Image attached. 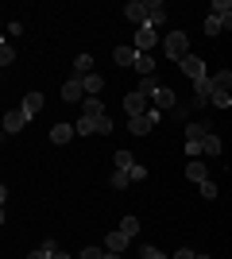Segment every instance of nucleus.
Returning a JSON list of instances; mask_svg holds the SVG:
<instances>
[{"mask_svg":"<svg viewBox=\"0 0 232 259\" xmlns=\"http://www.w3.org/2000/svg\"><path fill=\"white\" fill-rule=\"evenodd\" d=\"M163 54L170 58V62H182V58L190 54V39H186V31H170V35H166V39H163Z\"/></svg>","mask_w":232,"mask_h":259,"instance_id":"f257e3e1","label":"nucleus"},{"mask_svg":"<svg viewBox=\"0 0 232 259\" xmlns=\"http://www.w3.org/2000/svg\"><path fill=\"white\" fill-rule=\"evenodd\" d=\"M159 120H163V112H159V108H151V112H144V116H132V120H128V132H132V136H147Z\"/></svg>","mask_w":232,"mask_h":259,"instance_id":"f03ea898","label":"nucleus"},{"mask_svg":"<svg viewBox=\"0 0 232 259\" xmlns=\"http://www.w3.org/2000/svg\"><path fill=\"white\" fill-rule=\"evenodd\" d=\"M155 43H159V27H151V23L135 27V51H140V54H151Z\"/></svg>","mask_w":232,"mask_h":259,"instance_id":"7ed1b4c3","label":"nucleus"},{"mask_svg":"<svg viewBox=\"0 0 232 259\" xmlns=\"http://www.w3.org/2000/svg\"><path fill=\"white\" fill-rule=\"evenodd\" d=\"M124 112H128V120L132 116H144V112H151V101L135 89V93H124Z\"/></svg>","mask_w":232,"mask_h":259,"instance_id":"20e7f679","label":"nucleus"},{"mask_svg":"<svg viewBox=\"0 0 232 259\" xmlns=\"http://www.w3.org/2000/svg\"><path fill=\"white\" fill-rule=\"evenodd\" d=\"M178 70H182L190 81H201V77H209V74H205V58H198V54H186V58L178 62Z\"/></svg>","mask_w":232,"mask_h":259,"instance_id":"39448f33","label":"nucleus"},{"mask_svg":"<svg viewBox=\"0 0 232 259\" xmlns=\"http://www.w3.org/2000/svg\"><path fill=\"white\" fill-rule=\"evenodd\" d=\"M85 97L89 93H85V81H81V77H70L66 85H62V101H66V105H81Z\"/></svg>","mask_w":232,"mask_h":259,"instance_id":"423d86ee","label":"nucleus"},{"mask_svg":"<svg viewBox=\"0 0 232 259\" xmlns=\"http://www.w3.org/2000/svg\"><path fill=\"white\" fill-rule=\"evenodd\" d=\"M27 128V112L23 108H8L4 112V136H16V132Z\"/></svg>","mask_w":232,"mask_h":259,"instance_id":"0eeeda50","label":"nucleus"},{"mask_svg":"<svg viewBox=\"0 0 232 259\" xmlns=\"http://www.w3.org/2000/svg\"><path fill=\"white\" fill-rule=\"evenodd\" d=\"M147 101H151V105L159 108V112H163V108H178V97H174V89H170V85H159V89H155V93H151Z\"/></svg>","mask_w":232,"mask_h":259,"instance_id":"6e6552de","label":"nucleus"},{"mask_svg":"<svg viewBox=\"0 0 232 259\" xmlns=\"http://www.w3.org/2000/svg\"><path fill=\"white\" fill-rule=\"evenodd\" d=\"M124 16H128V20H132L135 27H144V23H147V0H128Z\"/></svg>","mask_w":232,"mask_h":259,"instance_id":"1a4fd4ad","label":"nucleus"},{"mask_svg":"<svg viewBox=\"0 0 232 259\" xmlns=\"http://www.w3.org/2000/svg\"><path fill=\"white\" fill-rule=\"evenodd\" d=\"M166 16H170V12H166L163 0H147V23H151V27H163Z\"/></svg>","mask_w":232,"mask_h":259,"instance_id":"9d476101","label":"nucleus"},{"mask_svg":"<svg viewBox=\"0 0 232 259\" xmlns=\"http://www.w3.org/2000/svg\"><path fill=\"white\" fill-rule=\"evenodd\" d=\"M186 178H190V182H209V166H205V162H201V159H190V166H186Z\"/></svg>","mask_w":232,"mask_h":259,"instance_id":"9b49d317","label":"nucleus"},{"mask_svg":"<svg viewBox=\"0 0 232 259\" xmlns=\"http://www.w3.org/2000/svg\"><path fill=\"white\" fill-rule=\"evenodd\" d=\"M43 105H47V101H43V93H27V97L20 101V108L27 112V120H31V116H39V112H43Z\"/></svg>","mask_w":232,"mask_h":259,"instance_id":"f8f14e48","label":"nucleus"},{"mask_svg":"<svg viewBox=\"0 0 232 259\" xmlns=\"http://www.w3.org/2000/svg\"><path fill=\"white\" fill-rule=\"evenodd\" d=\"M128 240H132V236H124L120 228H112L109 236H105V251H116V255H120V251L128 248Z\"/></svg>","mask_w":232,"mask_h":259,"instance_id":"ddd939ff","label":"nucleus"},{"mask_svg":"<svg viewBox=\"0 0 232 259\" xmlns=\"http://www.w3.org/2000/svg\"><path fill=\"white\" fill-rule=\"evenodd\" d=\"M135 58H140L135 47H116V51H112V62L116 66H135Z\"/></svg>","mask_w":232,"mask_h":259,"instance_id":"4468645a","label":"nucleus"},{"mask_svg":"<svg viewBox=\"0 0 232 259\" xmlns=\"http://www.w3.org/2000/svg\"><path fill=\"white\" fill-rule=\"evenodd\" d=\"M74 136H77L74 124H55V128H51V143H70Z\"/></svg>","mask_w":232,"mask_h":259,"instance_id":"2eb2a0df","label":"nucleus"},{"mask_svg":"<svg viewBox=\"0 0 232 259\" xmlns=\"http://www.w3.org/2000/svg\"><path fill=\"white\" fill-rule=\"evenodd\" d=\"M93 74V54H77L74 58V77H89Z\"/></svg>","mask_w":232,"mask_h":259,"instance_id":"dca6fc26","label":"nucleus"},{"mask_svg":"<svg viewBox=\"0 0 232 259\" xmlns=\"http://www.w3.org/2000/svg\"><path fill=\"white\" fill-rule=\"evenodd\" d=\"M205 136H213V128L205 124V120H198V124H186V140H205Z\"/></svg>","mask_w":232,"mask_h":259,"instance_id":"f3484780","label":"nucleus"},{"mask_svg":"<svg viewBox=\"0 0 232 259\" xmlns=\"http://www.w3.org/2000/svg\"><path fill=\"white\" fill-rule=\"evenodd\" d=\"M81 116H93V120L105 116V105H101V97H85V101H81Z\"/></svg>","mask_w":232,"mask_h":259,"instance_id":"a211bd4d","label":"nucleus"},{"mask_svg":"<svg viewBox=\"0 0 232 259\" xmlns=\"http://www.w3.org/2000/svg\"><path fill=\"white\" fill-rule=\"evenodd\" d=\"M132 70H135V74H140V77H151V74H155V58H151V54H140Z\"/></svg>","mask_w":232,"mask_h":259,"instance_id":"6ab92c4d","label":"nucleus"},{"mask_svg":"<svg viewBox=\"0 0 232 259\" xmlns=\"http://www.w3.org/2000/svg\"><path fill=\"white\" fill-rule=\"evenodd\" d=\"M201 155L217 159V155H221V136H205V140H201Z\"/></svg>","mask_w":232,"mask_h":259,"instance_id":"aec40b11","label":"nucleus"},{"mask_svg":"<svg viewBox=\"0 0 232 259\" xmlns=\"http://www.w3.org/2000/svg\"><path fill=\"white\" fill-rule=\"evenodd\" d=\"M128 182H132V174H128V170H112L109 174V190H128Z\"/></svg>","mask_w":232,"mask_h":259,"instance_id":"412c9836","label":"nucleus"},{"mask_svg":"<svg viewBox=\"0 0 232 259\" xmlns=\"http://www.w3.org/2000/svg\"><path fill=\"white\" fill-rule=\"evenodd\" d=\"M81 81H85V93H89V97H101V89H105L101 74H89V77H81Z\"/></svg>","mask_w":232,"mask_h":259,"instance_id":"4be33fe9","label":"nucleus"},{"mask_svg":"<svg viewBox=\"0 0 232 259\" xmlns=\"http://www.w3.org/2000/svg\"><path fill=\"white\" fill-rule=\"evenodd\" d=\"M213 89L228 93V89H232V70H221V74H213Z\"/></svg>","mask_w":232,"mask_h":259,"instance_id":"5701e85b","label":"nucleus"},{"mask_svg":"<svg viewBox=\"0 0 232 259\" xmlns=\"http://www.w3.org/2000/svg\"><path fill=\"white\" fill-rule=\"evenodd\" d=\"M74 128H77V136H97V120H93V116H81Z\"/></svg>","mask_w":232,"mask_h":259,"instance_id":"b1692460","label":"nucleus"},{"mask_svg":"<svg viewBox=\"0 0 232 259\" xmlns=\"http://www.w3.org/2000/svg\"><path fill=\"white\" fill-rule=\"evenodd\" d=\"M221 27H224L221 16H205V23H201V31L209 35V39H213V35H221Z\"/></svg>","mask_w":232,"mask_h":259,"instance_id":"393cba45","label":"nucleus"},{"mask_svg":"<svg viewBox=\"0 0 232 259\" xmlns=\"http://www.w3.org/2000/svg\"><path fill=\"white\" fill-rule=\"evenodd\" d=\"M120 232H124V236H135V232H140V217L128 213V217L120 221Z\"/></svg>","mask_w":232,"mask_h":259,"instance_id":"a878e982","label":"nucleus"},{"mask_svg":"<svg viewBox=\"0 0 232 259\" xmlns=\"http://www.w3.org/2000/svg\"><path fill=\"white\" fill-rule=\"evenodd\" d=\"M12 62H16V47H12V43H0V66L8 70Z\"/></svg>","mask_w":232,"mask_h":259,"instance_id":"bb28decb","label":"nucleus"},{"mask_svg":"<svg viewBox=\"0 0 232 259\" xmlns=\"http://www.w3.org/2000/svg\"><path fill=\"white\" fill-rule=\"evenodd\" d=\"M132 166H135L132 151H116V170H128V174H132Z\"/></svg>","mask_w":232,"mask_h":259,"instance_id":"cd10ccee","label":"nucleus"},{"mask_svg":"<svg viewBox=\"0 0 232 259\" xmlns=\"http://www.w3.org/2000/svg\"><path fill=\"white\" fill-rule=\"evenodd\" d=\"M155 89H159V77H140V93H144V97H151V93H155Z\"/></svg>","mask_w":232,"mask_h":259,"instance_id":"c85d7f7f","label":"nucleus"},{"mask_svg":"<svg viewBox=\"0 0 232 259\" xmlns=\"http://www.w3.org/2000/svg\"><path fill=\"white\" fill-rule=\"evenodd\" d=\"M209 105H213V108H224V112H228V108H232V97H228V93H221V89H217Z\"/></svg>","mask_w":232,"mask_h":259,"instance_id":"c756f323","label":"nucleus"},{"mask_svg":"<svg viewBox=\"0 0 232 259\" xmlns=\"http://www.w3.org/2000/svg\"><path fill=\"white\" fill-rule=\"evenodd\" d=\"M112 128H116V124H112L109 112H105V116H97V136H112Z\"/></svg>","mask_w":232,"mask_h":259,"instance_id":"7c9ffc66","label":"nucleus"},{"mask_svg":"<svg viewBox=\"0 0 232 259\" xmlns=\"http://www.w3.org/2000/svg\"><path fill=\"white\" fill-rule=\"evenodd\" d=\"M198 194L205 197V201H213V197H217V182H213V178H209V182H201V186H198Z\"/></svg>","mask_w":232,"mask_h":259,"instance_id":"2f4dec72","label":"nucleus"},{"mask_svg":"<svg viewBox=\"0 0 232 259\" xmlns=\"http://www.w3.org/2000/svg\"><path fill=\"white\" fill-rule=\"evenodd\" d=\"M190 108H201V105H198V101H190V105H178V108H174V116H178V120H186V116H190Z\"/></svg>","mask_w":232,"mask_h":259,"instance_id":"473e14b6","label":"nucleus"},{"mask_svg":"<svg viewBox=\"0 0 232 259\" xmlns=\"http://www.w3.org/2000/svg\"><path fill=\"white\" fill-rule=\"evenodd\" d=\"M186 155H190V159H201V143L198 140H186Z\"/></svg>","mask_w":232,"mask_h":259,"instance_id":"72a5a7b5","label":"nucleus"},{"mask_svg":"<svg viewBox=\"0 0 232 259\" xmlns=\"http://www.w3.org/2000/svg\"><path fill=\"white\" fill-rule=\"evenodd\" d=\"M77 259H105V251H101V248H81Z\"/></svg>","mask_w":232,"mask_h":259,"instance_id":"f704fd0d","label":"nucleus"},{"mask_svg":"<svg viewBox=\"0 0 232 259\" xmlns=\"http://www.w3.org/2000/svg\"><path fill=\"white\" fill-rule=\"evenodd\" d=\"M144 178H147V166H140V162H135V166H132V182H144Z\"/></svg>","mask_w":232,"mask_h":259,"instance_id":"c9c22d12","label":"nucleus"},{"mask_svg":"<svg viewBox=\"0 0 232 259\" xmlns=\"http://www.w3.org/2000/svg\"><path fill=\"white\" fill-rule=\"evenodd\" d=\"M170 259H198V255H194V251H190V248H178V251H174V255H170Z\"/></svg>","mask_w":232,"mask_h":259,"instance_id":"e433bc0d","label":"nucleus"},{"mask_svg":"<svg viewBox=\"0 0 232 259\" xmlns=\"http://www.w3.org/2000/svg\"><path fill=\"white\" fill-rule=\"evenodd\" d=\"M27 259H51V251H47V248H39V251H31Z\"/></svg>","mask_w":232,"mask_h":259,"instance_id":"4c0bfd02","label":"nucleus"},{"mask_svg":"<svg viewBox=\"0 0 232 259\" xmlns=\"http://www.w3.org/2000/svg\"><path fill=\"white\" fill-rule=\"evenodd\" d=\"M221 23H224V31H232V12H224V16H221Z\"/></svg>","mask_w":232,"mask_h":259,"instance_id":"58836bf2","label":"nucleus"},{"mask_svg":"<svg viewBox=\"0 0 232 259\" xmlns=\"http://www.w3.org/2000/svg\"><path fill=\"white\" fill-rule=\"evenodd\" d=\"M51 259H70V255H66V251H55V255H51Z\"/></svg>","mask_w":232,"mask_h":259,"instance_id":"ea45409f","label":"nucleus"},{"mask_svg":"<svg viewBox=\"0 0 232 259\" xmlns=\"http://www.w3.org/2000/svg\"><path fill=\"white\" fill-rule=\"evenodd\" d=\"M105 259H120V255H116V251H105Z\"/></svg>","mask_w":232,"mask_h":259,"instance_id":"a19ab883","label":"nucleus"},{"mask_svg":"<svg viewBox=\"0 0 232 259\" xmlns=\"http://www.w3.org/2000/svg\"><path fill=\"white\" fill-rule=\"evenodd\" d=\"M198 259H213V255H198Z\"/></svg>","mask_w":232,"mask_h":259,"instance_id":"79ce46f5","label":"nucleus"}]
</instances>
